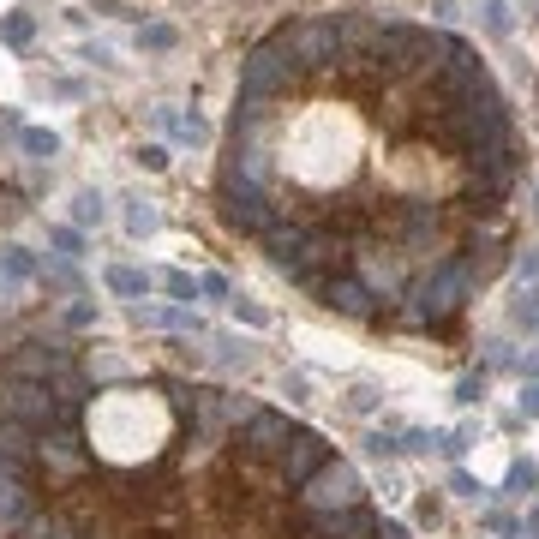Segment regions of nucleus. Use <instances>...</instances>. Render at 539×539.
<instances>
[{
	"mask_svg": "<svg viewBox=\"0 0 539 539\" xmlns=\"http://www.w3.org/2000/svg\"><path fill=\"white\" fill-rule=\"evenodd\" d=\"M72 366L66 342H18L12 360H6V378H30V384H54L60 372Z\"/></svg>",
	"mask_w": 539,
	"mask_h": 539,
	"instance_id": "9",
	"label": "nucleus"
},
{
	"mask_svg": "<svg viewBox=\"0 0 539 539\" xmlns=\"http://www.w3.org/2000/svg\"><path fill=\"white\" fill-rule=\"evenodd\" d=\"M486 528H492V534H516V522H510L504 510H492V516H486Z\"/></svg>",
	"mask_w": 539,
	"mask_h": 539,
	"instance_id": "42",
	"label": "nucleus"
},
{
	"mask_svg": "<svg viewBox=\"0 0 539 539\" xmlns=\"http://www.w3.org/2000/svg\"><path fill=\"white\" fill-rule=\"evenodd\" d=\"M132 318L150 324V330H198V318L186 306H144V300H132Z\"/></svg>",
	"mask_w": 539,
	"mask_h": 539,
	"instance_id": "16",
	"label": "nucleus"
},
{
	"mask_svg": "<svg viewBox=\"0 0 539 539\" xmlns=\"http://www.w3.org/2000/svg\"><path fill=\"white\" fill-rule=\"evenodd\" d=\"M36 456H42V468H54V474H78V468H84V438H78V426H54V432H42Z\"/></svg>",
	"mask_w": 539,
	"mask_h": 539,
	"instance_id": "13",
	"label": "nucleus"
},
{
	"mask_svg": "<svg viewBox=\"0 0 539 539\" xmlns=\"http://www.w3.org/2000/svg\"><path fill=\"white\" fill-rule=\"evenodd\" d=\"M66 324H72V330H84V324H96V306H72V312H66Z\"/></svg>",
	"mask_w": 539,
	"mask_h": 539,
	"instance_id": "38",
	"label": "nucleus"
},
{
	"mask_svg": "<svg viewBox=\"0 0 539 539\" xmlns=\"http://www.w3.org/2000/svg\"><path fill=\"white\" fill-rule=\"evenodd\" d=\"M516 270H522L528 282H539V252H522V258H516Z\"/></svg>",
	"mask_w": 539,
	"mask_h": 539,
	"instance_id": "40",
	"label": "nucleus"
},
{
	"mask_svg": "<svg viewBox=\"0 0 539 539\" xmlns=\"http://www.w3.org/2000/svg\"><path fill=\"white\" fill-rule=\"evenodd\" d=\"M480 396H486V378H462V390H456V402H468V408H474Z\"/></svg>",
	"mask_w": 539,
	"mask_h": 539,
	"instance_id": "35",
	"label": "nucleus"
},
{
	"mask_svg": "<svg viewBox=\"0 0 539 539\" xmlns=\"http://www.w3.org/2000/svg\"><path fill=\"white\" fill-rule=\"evenodd\" d=\"M0 36H6L12 48H24V42L36 36V18H30V12H0Z\"/></svg>",
	"mask_w": 539,
	"mask_h": 539,
	"instance_id": "22",
	"label": "nucleus"
},
{
	"mask_svg": "<svg viewBox=\"0 0 539 539\" xmlns=\"http://www.w3.org/2000/svg\"><path fill=\"white\" fill-rule=\"evenodd\" d=\"M234 312H240V318H246V324H270V318H264V312H258V306H252V300H234Z\"/></svg>",
	"mask_w": 539,
	"mask_h": 539,
	"instance_id": "41",
	"label": "nucleus"
},
{
	"mask_svg": "<svg viewBox=\"0 0 539 539\" xmlns=\"http://www.w3.org/2000/svg\"><path fill=\"white\" fill-rule=\"evenodd\" d=\"M372 534H378V516L366 504H354V510H306V522H300V539H372Z\"/></svg>",
	"mask_w": 539,
	"mask_h": 539,
	"instance_id": "10",
	"label": "nucleus"
},
{
	"mask_svg": "<svg viewBox=\"0 0 539 539\" xmlns=\"http://www.w3.org/2000/svg\"><path fill=\"white\" fill-rule=\"evenodd\" d=\"M474 288H480L474 264H468V258H444L432 276H420V282H414V312H420L426 324H438V318L462 312V306L474 300Z\"/></svg>",
	"mask_w": 539,
	"mask_h": 539,
	"instance_id": "3",
	"label": "nucleus"
},
{
	"mask_svg": "<svg viewBox=\"0 0 539 539\" xmlns=\"http://www.w3.org/2000/svg\"><path fill=\"white\" fill-rule=\"evenodd\" d=\"M282 42L294 48V60L306 72H336V24L330 18H300L282 30Z\"/></svg>",
	"mask_w": 539,
	"mask_h": 539,
	"instance_id": "8",
	"label": "nucleus"
},
{
	"mask_svg": "<svg viewBox=\"0 0 539 539\" xmlns=\"http://www.w3.org/2000/svg\"><path fill=\"white\" fill-rule=\"evenodd\" d=\"M108 288H114L120 300H144V294H150V276L132 270V264H114V270H108Z\"/></svg>",
	"mask_w": 539,
	"mask_h": 539,
	"instance_id": "20",
	"label": "nucleus"
},
{
	"mask_svg": "<svg viewBox=\"0 0 539 539\" xmlns=\"http://www.w3.org/2000/svg\"><path fill=\"white\" fill-rule=\"evenodd\" d=\"M30 456H36V432L18 426V420H0V462H24L30 468Z\"/></svg>",
	"mask_w": 539,
	"mask_h": 539,
	"instance_id": "17",
	"label": "nucleus"
},
{
	"mask_svg": "<svg viewBox=\"0 0 539 539\" xmlns=\"http://www.w3.org/2000/svg\"><path fill=\"white\" fill-rule=\"evenodd\" d=\"M48 390H54V402H60L66 414H78V408H84V396H90V384H84V372H78V366H66Z\"/></svg>",
	"mask_w": 539,
	"mask_h": 539,
	"instance_id": "19",
	"label": "nucleus"
},
{
	"mask_svg": "<svg viewBox=\"0 0 539 539\" xmlns=\"http://www.w3.org/2000/svg\"><path fill=\"white\" fill-rule=\"evenodd\" d=\"M0 420H18V426H30V432H54V426H72L78 414H66L48 384L0 378Z\"/></svg>",
	"mask_w": 539,
	"mask_h": 539,
	"instance_id": "4",
	"label": "nucleus"
},
{
	"mask_svg": "<svg viewBox=\"0 0 539 539\" xmlns=\"http://www.w3.org/2000/svg\"><path fill=\"white\" fill-rule=\"evenodd\" d=\"M72 222H84V228L102 222V192H78V198H72Z\"/></svg>",
	"mask_w": 539,
	"mask_h": 539,
	"instance_id": "28",
	"label": "nucleus"
},
{
	"mask_svg": "<svg viewBox=\"0 0 539 539\" xmlns=\"http://www.w3.org/2000/svg\"><path fill=\"white\" fill-rule=\"evenodd\" d=\"M18 138H24V150H30V156H54V150H60V138H54V132H42V126H24Z\"/></svg>",
	"mask_w": 539,
	"mask_h": 539,
	"instance_id": "27",
	"label": "nucleus"
},
{
	"mask_svg": "<svg viewBox=\"0 0 539 539\" xmlns=\"http://www.w3.org/2000/svg\"><path fill=\"white\" fill-rule=\"evenodd\" d=\"M324 462H330V444H324L318 432H294V438H288V450L276 456V468H282V480H288V486H306Z\"/></svg>",
	"mask_w": 539,
	"mask_h": 539,
	"instance_id": "12",
	"label": "nucleus"
},
{
	"mask_svg": "<svg viewBox=\"0 0 539 539\" xmlns=\"http://www.w3.org/2000/svg\"><path fill=\"white\" fill-rule=\"evenodd\" d=\"M324 306H336L342 318H372L378 306H372V288L360 282V276H330L324 282Z\"/></svg>",
	"mask_w": 539,
	"mask_h": 539,
	"instance_id": "14",
	"label": "nucleus"
},
{
	"mask_svg": "<svg viewBox=\"0 0 539 539\" xmlns=\"http://www.w3.org/2000/svg\"><path fill=\"white\" fill-rule=\"evenodd\" d=\"M126 228H132V234H156V210H150V204H132V210H126Z\"/></svg>",
	"mask_w": 539,
	"mask_h": 539,
	"instance_id": "30",
	"label": "nucleus"
},
{
	"mask_svg": "<svg viewBox=\"0 0 539 539\" xmlns=\"http://www.w3.org/2000/svg\"><path fill=\"white\" fill-rule=\"evenodd\" d=\"M528 534L539 539V504H534V510H528Z\"/></svg>",
	"mask_w": 539,
	"mask_h": 539,
	"instance_id": "44",
	"label": "nucleus"
},
{
	"mask_svg": "<svg viewBox=\"0 0 539 539\" xmlns=\"http://www.w3.org/2000/svg\"><path fill=\"white\" fill-rule=\"evenodd\" d=\"M522 372H534V378H539V354H528V360H522Z\"/></svg>",
	"mask_w": 539,
	"mask_h": 539,
	"instance_id": "45",
	"label": "nucleus"
},
{
	"mask_svg": "<svg viewBox=\"0 0 539 539\" xmlns=\"http://www.w3.org/2000/svg\"><path fill=\"white\" fill-rule=\"evenodd\" d=\"M300 240H306V228H294V222H276V228L264 234V252H270L276 264H294V252H300Z\"/></svg>",
	"mask_w": 539,
	"mask_h": 539,
	"instance_id": "18",
	"label": "nucleus"
},
{
	"mask_svg": "<svg viewBox=\"0 0 539 539\" xmlns=\"http://www.w3.org/2000/svg\"><path fill=\"white\" fill-rule=\"evenodd\" d=\"M300 72L306 66L294 60V48L282 42V30L270 42H258L240 60V108H234V120H270V96H288L300 84Z\"/></svg>",
	"mask_w": 539,
	"mask_h": 539,
	"instance_id": "1",
	"label": "nucleus"
},
{
	"mask_svg": "<svg viewBox=\"0 0 539 539\" xmlns=\"http://www.w3.org/2000/svg\"><path fill=\"white\" fill-rule=\"evenodd\" d=\"M48 246H54L60 258H78V246H84V240H78V228H54V234H48Z\"/></svg>",
	"mask_w": 539,
	"mask_h": 539,
	"instance_id": "31",
	"label": "nucleus"
},
{
	"mask_svg": "<svg viewBox=\"0 0 539 539\" xmlns=\"http://www.w3.org/2000/svg\"><path fill=\"white\" fill-rule=\"evenodd\" d=\"M36 522V474L24 462H0V528L24 534Z\"/></svg>",
	"mask_w": 539,
	"mask_h": 539,
	"instance_id": "7",
	"label": "nucleus"
},
{
	"mask_svg": "<svg viewBox=\"0 0 539 539\" xmlns=\"http://www.w3.org/2000/svg\"><path fill=\"white\" fill-rule=\"evenodd\" d=\"M198 294H210V300H228V276H222V270L198 276Z\"/></svg>",
	"mask_w": 539,
	"mask_h": 539,
	"instance_id": "33",
	"label": "nucleus"
},
{
	"mask_svg": "<svg viewBox=\"0 0 539 539\" xmlns=\"http://www.w3.org/2000/svg\"><path fill=\"white\" fill-rule=\"evenodd\" d=\"M138 162H144V168H168V150H162V144H144Z\"/></svg>",
	"mask_w": 539,
	"mask_h": 539,
	"instance_id": "36",
	"label": "nucleus"
},
{
	"mask_svg": "<svg viewBox=\"0 0 539 539\" xmlns=\"http://www.w3.org/2000/svg\"><path fill=\"white\" fill-rule=\"evenodd\" d=\"M288 438H294L288 414H276V408H252V420H246V432H240V450H246L252 462H276V456L288 450Z\"/></svg>",
	"mask_w": 539,
	"mask_h": 539,
	"instance_id": "11",
	"label": "nucleus"
},
{
	"mask_svg": "<svg viewBox=\"0 0 539 539\" xmlns=\"http://www.w3.org/2000/svg\"><path fill=\"white\" fill-rule=\"evenodd\" d=\"M366 450H372V456H402V438H396V432H372Z\"/></svg>",
	"mask_w": 539,
	"mask_h": 539,
	"instance_id": "32",
	"label": "nucleus"
},
{
	"mask_svg": "<svg viewBox=\"0 0 539 539\" xmlns=\"http://www.w3.org/2000/svg\"><path fill=\"white\" fill-rule=\"evenodd\" d=\"M0 276H6V282H30V276H36V258H30L24 246H6V252H0Z\"/></svg>",
	"mask_w": 539,
	"mask_h": 539,
	"instance_id": "21",
	"label": "nucleus"
},
{
	"mask_svg": "<svg viewBox=\"0 0 539 539\" xmlns=\"http://www.w3.org/2000/svg\"><path fill=\"white\" fill-rule=\"evenodd\" d=\"M534 486H539V468H534V462H516V468L504 474V492H516V498H528Z\"/></svg>",
	"mask_w": 539,
	"mask_h": 539,
	"instance_id": "24",
	"label": "nucleus"
},
{
	"mask_svg": "<svg viewBox=\"0 0 539 539\" xmlns=\"http://www.w3.org/2000/svg\"><path fill=\"white\" fill-rule=\"evenodd\" d=\"M348 408H354V414H372V408H378V390H372V384H360V390L348 396Z\"/></svg>",
	"mask_w": 539,
	"mask_h": 539,
	"instance_id": "34",
	"label": "nucleus"
},
{
	"mask_svg": "<svg viewBox=\"0 0 539 539\" xmlns=\"http://www.w3.org/2000/svg\"><path fill=\"white\" fill-rule=\"evenodd\" d=\"M162 288L174 294V306H192V300H198V282H192L186 270H168V276H162Z\"/></svg>",
	"mask_w": 539,
	"mask_h": 539,
	"instance_id": "25",
	"label": "nucleus"
},
{
	"mask_svg": "<svg viewBox=\"0 0 539 539\" xmlns=\"http://www.w3.org/2000/svg\"><path fill=\"white\" fill-rule=\"evenodd\" d=\"M174 42H180V36H174V24H144V30H138V48H156V54H162V48H174Z\"/></svg>",
	"mask_w": 539,
	"mask_h": 539,
	"instance_id": "26",
	"label": "nucleus"
},
{
	"mask_svg": "<svg viewBox=\"0 0 539 539\" xmlns=\"http://www.w3.org/2000/svg\"><path fill=\"white\" fill-rule=\"evenodd\" d=\"M222 216H228V228L258 234V240L282 222V210L270 204V192H264V186H252V180H240L234 168H222Z\"/></svg>",
	"mask_w": 539,
	"mask_h": 539,
	"instance_id": "5",
	"label": "nucleus"
},
{
	"mask_svg": "<svg viewBox=\"0 0 539 539\" xmlns=\"http://www.w3.org/2000/svg\"><path fill=\"white\" fill-rule=\"evenodd\" d=\"M372 539H408V528H402V522H384V528H378Z\"/></svg>",
	"mask_w": 539,
	"mask_h": 539,
	"instance_id": "43",
	"label": "nucleus"
},
{
	"mask_svg": "<svg viewBox=\"0 0 539 539\" xmlns=\"http://www.w3.org/2000/svg\"><path fill=\"white\" fill-rule=\"evenodd\" d=\"M24 539H84V534H78V528H72V522H66V516H48V522H42V516H36V522H30V528H24Z\"/></svg>",
	"mask_w": 539,
	"mask_h": 539,
	"instance_id": "23",
	"label": "nucleus"
},
{
	"mask_svg": "<svg viewBox=\"0 0 539 539\" xmlns=\"http://www.w3.org/2000/svg\"><path fill=\"white\" fill-rule=\"evenodd\" d=\"M360 492H366V486H360V468H354V462H336V456H330L306 486H300L306 510H354Z\"/></svg>",
	"mask_w": 539,
	"mask_h": 539,
	"instance_id": "6",
	"label": "nucleus"
},
{
	"mask_svg": "<svg viewBox=\"0 0 539 539\" xmlns=\"http://www.w3.org/2000/svg\"><path fill=\"white\" fill-rule=\"evenodd\" d=\"M522 414H528V420H539V378L522 390Z\"/></svg>",
	"mask_w": 539,
	"mask_h": 539,
	"instance_id": "39",
	"label": "nucleus"
},
{
	"mask_svg": "<svg viewBox=\"0 0 539 539\" xmlns=\"http://www.w3.org/2000/svg\"><path fill=\"white\" fill-rule=\"evenodd\" d=\"M480 12H486V30L492 36H510V6L504 0H480Z\"/></svg>",
	"mask_w": 539,
	"mask_h": 539,
	"instance_id": "29",
	"label": "nucleus"
},
{
	"mask_svg": "<svg viewBox=\"0 0 539 539\" xmlns=\"http://www.w3.org/2000/svg\"><path fill=\"white\" fill-rule=\"evenodd\" d=\"M372 66H378L384 78H396V84H408V78L426 84V78L438 72V36L420 30V24H378Z\"/></svg>",
	"mask_w": 539,
	"mask_h": 539,
	"instance_id": "2",
	"label": "nucleus"
},
{
	"mask_svg": "<svg viewBox=\"0 0 539 539\" xmlns=\"http://www.w3.org/2000/svg\"><path fill=\"white\" fill-rule=\"evenodd\" d=\"M396 228H402L408 246H432V234H438V204H420V198L396 204Z\"/></svg>",
	"mask_w": 539,
	"mask_h": 539,
	"instance_id": "15",
	"label": "nucleus"
},
{
	"mask_svg": "<svg viewBox=\"0 0 539 539\" xmlns=\"http://www.w3.org/2000/svg\"><path fill=\"white\" fill-rule=\"evenodd\" d=\"M84 539H96V534H84Z\"/></svg>",
	"mask_w": 539,
	"mask_h": 539,
	"instance_id": "46",
	"label": "nucleus"
},
{
	"mask_svg": "<svg viewBox=\"0 0 539 539\" xmlns=\"http://www.w3.org/2000/svg\"><path fill=\"white\" fill-rule=\"evenodd\" d=\"M432 18H438V24H456V18H462V6H456V0H432Z\"/></svg>",
	"mask_w": 539,
	"mask_h": 539,
	"instance_id": "37",
	"label": "nucleus"
}]
</instances>
